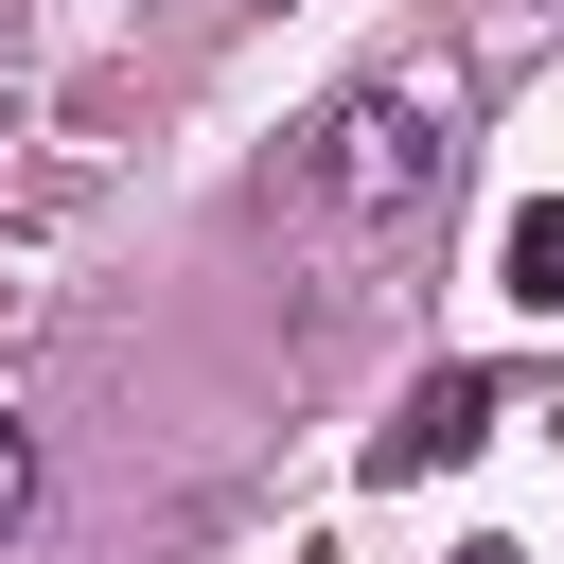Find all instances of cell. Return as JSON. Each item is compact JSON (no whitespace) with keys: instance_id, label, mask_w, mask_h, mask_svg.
I'll return each instance as SVG.
<instances>
[{"instance_id":"obj_3","label":"cell","mask_w":564,"mask_h":564,"mask_svg":"<svg viewBox=\"0 0 564 564\" xmlns=\"http://www.w3.org/2000/svg\"><path fill=\"white\" fill-rule=\"evenodd\" d=\"M494 282H511L529 317H564V194H529V212L494 229Z\"/></svg>"},{"instance_id":"obj_4","label":"cell","mask_w":564,"mask_h":564,"mask_svg":"<svg viewBox=\"0 0 564 564\" xmlns=\"http://www.w3.org/2000/svg\"><path fill=\"white\" fill-rule=\"evenodd\" d=\"M18 529H35V441L0 423V546H18Z\"/></svg>"},{"instance_id":"obj_1","label":"cell","mask_w":564,"mask_h":564,"mask_svg":"<svg viewBox=\"0 0 564 564\" xmlns=\"http://www.w3.org/2000/svg\"><path fill=\"white\" fill-rule=\"evenodd\" d=\"M441 159H458V106L388 70V88H352V106L317 123V159H300V194H317L335 229H388V212H423V194H441Z\"/></svg>"},{"instance_id":"obj_2","label":"cell","mask_w":564,"mask_h":564,"mask_svg":"<svg viewBox=\"0 0 564 564\" xmlns=\"http://www.w3.org/2000/svg\"><path fill=\"white\" fill-rule=\"evenodd\" d=\"M476 441H494V370H423L405 423H388V476H441V458H476Z\"/></svg>"}]
</instances>
